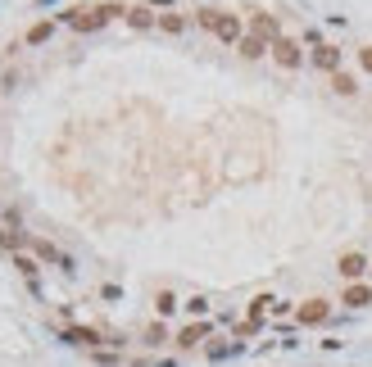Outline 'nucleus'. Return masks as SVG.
<instances>
[{"label": "nucleus", "instance_id": "21", "mask_svg": "<svg viewBox=\"0 0 372 367\" xmlns=\"http://www.w3.org/2000/svg\"><path fill=\"white\" fill-rule=\"evenodd\" d=\"M145 345H154V349L168 345V326L164 322H150V326H145Z\"/></svg>", "mask_w": 372, "mask_h": 367}, {"label": "nucleus", "instance_id": "19", "mask_svg": "<svg viewBox=\"0 0 372 367\" xmlns=\"http://www.w3.org/2000/svg\"><path fill=\"white\" fill-rule=\"evenodd\" d=\"M331 91H336V96H345V100H350L354 91H359V82H354L350 73H336V77H331Z\"/></svg>", "mask_w": 372, "mask_h": 367}, {"label": "nucleus", "instance_id": "6", "mask_svg": "<svg viewBox=\"0 0 372 367\" xmlns=\"http://www.w3.org/2000/svg\"><path fill=\"white\" fill-rule=\"evenodd\" d=\"M209 335H214V322H209V317H200V322L182 326V331L173 335V345H177V349H200V345L209 340Z\"/></svg>", "mask_w": 372, "mask_h": 367}, {"label": "nucleus", "instance_id": "16", "mask_svg": "<svg viewBox=\"0 0 372 367\" xmlns=\"http://www.w3.org/2000/svg\"><path fill=\"white\" fill-rule=\"evenodd\" d=\"M273 295H254V300H250V308H245V317H250V322H263V317H268V313H273Z\"/></svg>", "mask_w": 372, "mask_h": 367}, {"label": "nucleus", "instance_id": "7", "mask_svg": "<svg viewBox=\"0 0 372 367\" xmlns=\"http://www.w3.org/2000/svg\"><path fill=\"white\" fill-rule=\"evenodd\" d=\"M309 59H313V68H318V73H331V77L340 73V45H331V41L313 45V50H309Z\"/></svg>", "mask_w": 372, "mask_h": 367}, {"label": "nucleus", "instance_id": "24", "mask_svg": "<svg viewBox=\"0 0 372 367\" xmlns=\"http://www.w3.org/2000/svg\"><path fill=\"white\" fill-rule=\"evenodd\" d=\"M0 213H5V227H14V231H19V222H23V213H19V209H0Z\"/></svg>", "mask_w": 372, "mask_h": 367}, {"label": "nucleus", "instance_id": "13", "mask_svg": "<svg viewBox=\"0 0 372 367\" xmlns=\"http://www.w3.org/2000/svg\"><path fill=\"white\" fill-rule=\"evenodd\" d=\"M28 231H14V227H0V249H10V254H23V245H28Z\"/></svg>", "mask_w": 372, "mask_h": 367}, {"label": "nucleus", "instance_id": "2", "mask_svg": "<svg viewBox=\"0 0 372 367\" xmlns=\"http://www.w3.org/2000/svg\"><path fill=\"white\" fill-rule=\"evenodd\" d=\"M28 249H32V259H37V263H55V268H59V272H68V277L77 272V259H73V254H64L55 240L32 236V240H28Z\"/></svg>", "mask_w": 372, "mask_h": 367}, {"label": "nucleus", "instance_id": "28", "mask_svg": "<svg viewBox=\"0 0 372 367\" xmlns=\"http://www.w3.org/2000/svg\"><path fill=\"white\" fill-rule=\"evenodd\" d=\"M368 277H372V268H368Z\"/></svg>", "mask_w": 372, "mask_h": 367}, {"label": "nucleus", "instance_id": "26", "mask_svg": "<svg viewBox=\"0 0 372 367\" xmlns=\"http://www.w3.org/2000/svg\"><path fill=\"white\" fill-rule=\"evenodd\" d=\"M359 68H363V73H372V45H363V50H359Z\"/></svg>", "mask_w": 372, "mask_h": 367}, {"label": "nucleus", "instance_id": "14", "mask_svg": "<svg viewBox=\"0 0 372 367\" xmlns=\"http://www.w3.org/2000/svg\"><path fill=\"white\" fill-rule=\"evenodd\" d=\"M177 308H182V300H177L173 291H159V295H154V313H159V322H164V317H173Z\"/></svg>", "mask_w": 372, "mask_h": 367}, {"label": "nucleus", "instance_id": "9", "mask_svg": "<svg viewBox=\"0 0 372 367\" xmlns=\"http://www.w3.org/2000/svg\"><path fill=\"white\" fill-rule=\"evenodd\" d=\"M336 272L345 277V286H350V281H363V277H368V259H363L359 249H350V254H340Z\"/></svg>", "mask_w": 372, "mask_h": 367}, {"label": "nucleus", "instance_id": "18", "mask_svg": "<svg viewBox=\"0 0 372 367\" xmlns=\"http://www.w3.org/2000/svg\"><path fill=\"white\" fill-rule=\"evenodd\" d=\"M182 308L191 313V322H200V317H209V300L205 295H191V300H182Z\"/></svg>", "mask_w": 372, "mask_h": 367}, {"label": "nucleus", "instance_id": "27", "mask_svg": "<svg viewBox=\"0 0 372 367\" xmlns=\"http://www.w3.org/2000/svg\"><path fill=\"white\" fill-rule=\"evenodd\" d=\"M145 367H177V358H154V363H145Z\"/></svg>", "mask_w": 372, "mask_h": 367}, {"label": "nucleus", "instance_id": "10", "mask_svg": "<svg viewBox=\"0 0 372 367\" xmlns=\"http://www.w3.org/2000/svg\"><path fill=\"white\" fill-rule=\"evenodd\" d=\"M340 304H345V308H368L372 304V281H350V286L340 291Z\"/></svg>", "mask_w": 372, "mask_h": 367}, {"label": "nucleus", "instance_id": "29", "mask_svg": "<svg viewBox=\"0 0 372 367\" xmlns=\"http://www.w3.org/2000/svg\"><path fill=\"white\" fill-rule=\"evenodd\" d=\"M0 209H5V205H0Z\"/></svg>", "mask_w": 372, "mask_h": 367}, {"label": "nucleus", "instance_id": "23", "mask_svg": "<svg viewBox=\"0 0 372 367\" xmlns=\"http://www.w3.org/2000/svg\"><path fill=\"white\" fill-rule=\"evenodd\" d=\"M100 300H105V304H118V300H123V291L110 281V286H100Z\"/></svg>", "mask_w": 372, "mask_h": 367}, {"label": "nucleus", "instance_id": "12", "mask_svg": "<svg viewBox=\"0 0 372 367\" xmlns=\"http://www.w3.org/2000/svg\"><path fill=\"white\" fill-rule=\"evenodd\" d=\"M245 354V340H227V345H205L209 363H227V358H241Z\"/></svg>", "mask_w": 372, "mask_h": 367}, {"label": "nucleus", "instance_id": "22", "mask_svg": "<svg viewBox=\"0 0 372 367\" xmlns=\"http://www.w3.org/2000/svg\"><path fill=\"white\" fill-rule=\"evenodd\" d=\"M91 358H96L100 367H123V358H118V354H110V349H91Z\"/></svg>", "mask_w": 372, "mask_h": 367}, {"label": "nucleus", "instance_id": "11", "mask_svg": "<svg viewBox=\"0 0 372 367\" xmlns=\"http://www.w3.org/2000/svg\"><path fill=\"white\" fill-rule=\"evenodd\" d=\"M123 19H127V28H136V32L159 28V14H154L150 5H127V10H123Z\"/></svg>", "mask_w": 372, "mask_h": 367}, {"label": "nucleus", "instance_id": "8", "mask_svg": "<svg viewBox=\"0 0 372 367\" xmlns=\"http://www.w3.org/2000/svg\"><path fill=\"white\" fill-rule=\"evenodd\" d=\"M250 28H254V36H259V41H268V50H273V41L282 36L277 19H273V14H263V10H250Z\"/></svg>", "mask_w": 372, "mask_h": 367}, {"label": "nucleus", "instance_id": "20", "mask_svg": "<svg viewBox=\"0 0 372 367\" xmlns=\"http://www.w3.org/2000/svg\"><path fill=\"white\" fill-rule=\"evenodd\" d=\"M182 28H186V19H182V14H173V10H168V14H159V32L177 36V32H182Z\"/></svg>", "mask_w": 372, "mask_h": 367}, {"label": "nucleus", "instance_id": "15", "mask_svg": "<svg viewBox=\"0 0 372 367\" xmlns=\"http://www.w3.org/2000/svg\"><path fill=\"white\" fill-rule=\"evenodd\" d=\"M50 32H55V19H41V23H32V28H28V36H23V41H28V45H45V41H50Z\"/></svg>", "mask_w": 372, "mask_h": 367}, {"label": "nucleus", "instance_id": "17", "mask_svg": "<svg viewBox=\"0 0 372 367\" xmlns=\"http://www.w3.org/2000/svg\"><path fill=\"white\" fill-rule=\"evenodd\" d=\"M236 50H241L245 59H263V54H268V41H259V36H254V32H245Z\"/></svg>", "mask_w": 372, "mask_h": 367}, {"label": "nucleus", "instance_id": "25", "mask_svg": "<svg viewBox=\"0 0 372 367\" xmlns=\"http://www.w3.org/2000/svg\"><path fill=\"white\" fill-rule=\"evenodd\" d=\"M286 313H296V304H291V300H277V304H273V322H277V317H286Z\"/></svg>", "mask_w": 372, "mask_h": 367}, {"label": "nucleus", "instance_id": "3", "mask_svg": "<svg viewBox=\"0 0 372 367\" xmlns=\"http://www.w3.org/2000/svg\"><path fill=\"white\" fill-rule=\"evenodd\" d=\"M268 54L277 59V68H282V73H300V68H304V45H300L296 36H277Z\"/></svg>", "mask_w": 372, "mask_h": 367}, {"label": "nucleus", "instance_id": "1", "mask_svg": "<svg viewBox=\"0 0 372 367\" xmlns=\"http://www.w3.org/2000/svg\"><path fill=\"white\" fill-rule=\"evenodd\" d=\"M196 23L200 28H205L209 36H218L223 45H241V19H236V14H227V10H200L196 14Z\"/></svg>", "mask_w": 372, "mask_h": 367}, {"label": "nucleus", "instance_id": "4", "mask_svg": "<svg viewBox=\"0 0 372 367\" xmlns=\"http://www.w3.org/2000/svg\"><path fill=\"white\" fill-rule=\"evenodd\" d=\"M59 340H64V345H82V349H105L110 345V335L96 331V326H59Z\"/></svg>", "mask_w": 372, "mask_h": 367}, {"label": "nucleus", "instance_id": "5", "mask_svg": "<svg viewBox=\"0 0 372 367\" xmlns=\"http://www.w3.org/2000/svg\"><path fill=\"white\" fill-rule=\"evenodd\" d=\"M296 322H300V326H327V322H331V304H327V300H304V304H296Z\"/></svg>", "mask_w": 372, "mask_h": 367}]
</instances>
